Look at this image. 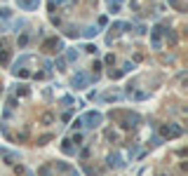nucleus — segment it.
I'll return each instance as SVG.
<instances>
[{"instance_id":"nucleus-4","label":"nucleus","mask_w":188,"mask_h":176,"mask_svg":"<svg viewBox=\"0 0 188 176\" xmlns=\"http://www.w3.org/2000/svg\"><path fill=\"white\" fill-rule=\"evenodd\" d=\"M19 5L24 9H33V7H38V0H17Z\"/></svg>"},{"instance_id":"nucleus-1","label":"nucleus","mask_w":188,"mask_h":176,"mask_svg":"<svg viewBox=\"0 0 188 176\" xmlns=\"http://www.w3.org/2000/svg\"><path fill=\"white\" fill-rule=\"evenodd\" d=\"M80 122H82V127H90V129H94V127H99L101 124V113H85L80 117Z\"/></svg>"},{"instance_id":"nucleus-7","label":"nucleus","mask_w":188,"mask_h":176,"mask_svg":"<svg viewBox=\"0 0 188 176\" xmlns=\"http://www.w3.org/2000/svg\"><path fill=\"white\" fill-rule=\"evenodd\" d=\"M85 52H90V54H97V47H94V45H87V47H85Z\"/></svg>"},{"instance_id":"nucleus-2","label":"nucleus","mask_w":188,"mask_h":176,"mask_svg":"<svg viewBox=\"0 0 188 176\" xmlns=\"http://www.w3.org/2000/svg\"><path fill=\"white\" fill-rule=\"evenodd\" d=\"M87 82H90V75H87V73H78V75L73 78V87L75 89H85Z\"/></svg>"},{"instance_id":"nucleus-5","label":"nucleus","mask_w":188,"mask_h":176,"mask_svg":"<svg viewBox=\"0 0 188 176\" xmlns=\"http://www.w3.org/2000/svg\"><path fill=\"white\" fill-rule=\"evenodd\" d=\"M108 164H111V167H115V169H120V167H122L120 155H111V157H108Z\"/></svg>"},{"instance_id":"nucleus-8","label":"nucleus","mask_w":188,"mask_h":176,"mask_svg":"<svg viewBox=\"0 0 188 176\" xmlns=\"http://www.w3.org/2000/svg\"><path fill=\"white\" fill-rule=\"evenodd\" d=\"M80 141H82V134H73V143H75V146H78Z\"/></svg>"},{"instance_id":"nucleus-3","label":"nucleus","mask_w":188,"mask_h":176,"mask_svg":"<svg viewBox=\"0 0 188 176\" xmlns=\"http://www.w3.org/2000/svg\"><path fill=\"white\" fill-rule=\"evenodd\" d=\"M160 132H162V136H179L181 127H162Z\"/></svg>"},{"instance_id":"nucleus-6","label":"nucleus","mask_w":188,"mask_h":176,"mask_svg":"<svg viewBox=\"0 0 188 176\" xmlns=\"http://www.w3.org/2000/svg\"><path fill=\"white\" fill-rule=\"evenodd\" d=\"M99 31H97V26H90L87 28V31H85V35H87V38H92V35H97Z\"/></svg>"}]
</instances>
